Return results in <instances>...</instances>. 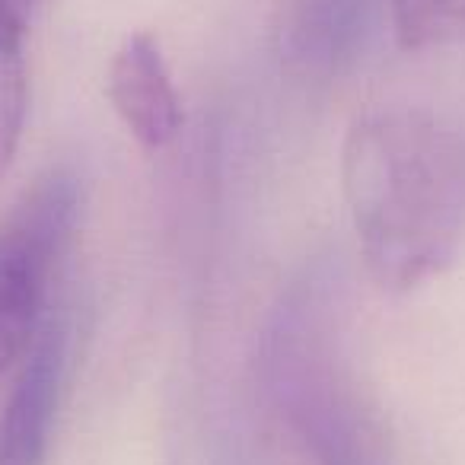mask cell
I'll return each mask as SVG.
<instances>
[{"mask_svg":"<svg viewBox=\"0 0 465 465\" xmlns=\"http://www.w3.org/2000/svg\"><path fill=\"white\" fill-rule=\"evenodd\" d=\"M395 39L408 52L443 45L465 26V0H389Z\"/></svg>","mask_w":465,"mask_h":465,"instance_id":"6","label":"cell"},{"mask_svg":"<svg viewBox=\"0 0 465 465\" xmlns=\"http://www.w3.org/2000/svg\"><path fill=\"white\" fill-rule=\"evenodd\" d=\"M115 115L141 147L163 150L179 137L185 112L169 74L166 54L153 33H131L109 61L105 77Z\"/></svg>","mask_w":465,"mask_h":465,"instance_id":"5","label":"cell"},{"mask_svg":"<svg viewBox=\"0 0 465 465\" xmlns=\"http://www.w3.org/2000/svg\"><path fill=\"white\" fill-rule=\"evenodd\" d=\"M67 348L71 329L64 316H48L0 414V465H45L67 376Z\"/></svg>","mask_w":465,"mask_h":465,"instance_id":"4","label":"cell"},{"mask_svg":"<svg viewBox=\"0 0 465 465\" xmlns=\"http://www.w3.org/2000/svg\"><path fill=\"white\" fill-rule=\"evenodd\" d=\"M351 226L367 272L411 291L450 268L465 242V134L418 105L373 109L341 150Z\"/></svg>","mask_w":465,"mask_h":465,"instance_id":"1","label":"cell"},{"mask_svg":"<svg viewBox=\"0 0 465 465\" xmlns=\"http://www.w3.org/2000/svg\"><path fill=\"white\" fill-rule=\"evenodd\" d=\"M39 0H0V39L23 42Z\"/></svg>","mask_w":465,"mask_h":465,"instance_id":"8","label":"cell"},{"mask_svg":"<svg viewBox=\"0 0 465 465\" xmlns=\"http://www.w3.org/2000/svg\"><path fill=\"white\" fill-rule=\"evenodd\" d=\"M26 54L23 42L0 39V175L7 173L26 122Z\"/></svg>","mask_w":465,"mask_h":465,"instance_id":"7","label":"cell"},{"mask_svg":"<svg viewBox=\"0 0 465 465\" xmlns=\"http://www.w3.org/2000/svg\"><path fill=\"white\" fill-rule=\"evenodd\" d=\"M84 192L71 169H48L0 220V380L26 361L45 325L48 284L74 240Z\"/></svg>","mask_w":465,"mask_h":465,"instance_id":"3","label":"cell"},{"mask_svg":"<svg viewBox=\"0 0 465 465\" xmlns=\"http://www.w3.org/2000/svg\"><path fill=\"white\" fill-rule=\"evenodd\" d=\"M310 4L331 16H344V20H367L370 7V0H310Z\"/></svg>","mask_w":465,"mask_h":465,"instance_id":"9","label":"cell"},{"mask_svg":"<svg viewBox=\"0 0 465 465\" xmlns=\"http://www.w3.org/2000/svg\"><path fill=\"white\" fill-rule=\"evenodd\" d=\"M265 376L274 405L316 465H392L380 420L344 367L329 312L312 293L278 312Z\"/></svg>","mask_w":465,"mask_h":465,"instance_id":"2","label":"cell"}]
</instances>
